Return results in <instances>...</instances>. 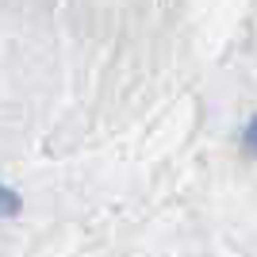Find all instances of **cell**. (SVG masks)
<instances>
[{
  "label": "cell",
  "mask_w": 257,
  "mask_h": 257,
  "mask_svg": "<svg viewBox=\"0 0 257 257\" xmlns=\"http://www.w3.org/2000/svg\"><path fill=\"white\" fill-rule=\"evenodd\" d=\"M16 192H8V188H0V211H16Z\"/></svg>",
  "instance_id": "cell-2"
},
{
  "label": "cell",
  "mask_w": 257,
  "mask_h": 257,
  "mask_svg": "<svg viewBox=\"0 0 257 257\" xmlns=\"http://www.w3.org/2000/svg\"><path fill=\"white\" fill-rule=\"evenodd\" d=\"M242 146H246L249 158H257V115L246 123V131H242Z\"/></svg>",
  "instance_id": "cell-1"
}]
</instances>
